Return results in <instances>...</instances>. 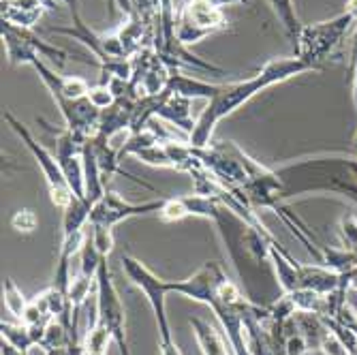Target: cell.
<instances>
[{
    "mask_svg": "<svg viewBox=\"0 0 357 355\" xmlns=\"http://www.w3.org/2000/svg\"><path fill=\"white\" fill-rule=\"evenodd\" d=\"M212 222L216 225L218 236L222 238L225 250L238 272L240 287L246 298L259 306L272 304L278 298L272 294V287L280 289V285L272 282L276 278L270 276V272H274L270 250L272 246L280 248L282 252L289 250L268 232V227H257L222 202H218Z\"/></svg>",
    "mask_w": 357,
    "mask_h": 355,
    "instance_id": "obj_1",
    "label": "cell"
},
{
    "mask_svg": "<svg viewBox=\"0 0 357 355\" xmlns=\"http://www.w3.org/2000/svg\"><path fill=\"white\" fill-rule=\"evenodd\" d=\"M310 71H321V69H317L314 64L306 62L300 56H287V58H272L248 80L220 84L218 92L208 101L197 122H195V128L188 135V144L192 148H208L212 144L214 128L218 126L220 120L236 114L240 107L252 101L259 92H264L278 84H284L289 80L310 73Z\"/></svg>",
    "mask_w": 357,
    "mask_h": 355,
    "instance_id": "obj_2",
    "label": "cell"
},
{
    "mask_svg": "<svg viewBox=\"0 0 357 355\" xmlns=\"http://www.w3.org/2000/svg\"><path fill=\"white\" fill-rule=\"evenodd\" d=\"M282 182V202L330 192L351 199L357 206V156L317 154L276 167Z\"/></svg>",
    "mask_w": 357,
    "mask_h": 355,
    "instance_id": "obj_3",
    "label": "cell"
},
{
    "mask_svg": "<svg viewBox=\"0 0 357 355\" xmlns=\"http://www.w3.org/2000/svg\"><path fill=\"white\" fill-rule=\"evenodd\" d=\"M122 270H124L126 278L131 280V285H135L146 296V302L152 308L156 330H158V347L176 345L174 330H172L169 317H167V296H169L167 280L156 276L146 264H142L133 255H122Z\"/></svg>",
    "mask_w": 357,
    "mask_h": 355,
    "instance_id": "obj_4",
    "label": "cell"
},
{
    "mask_svg": "<svg viewBox=\"0 0 357 355\" xmlns=\"http://www.w3.org/2000/svg\"><path fill=\"white\" fill-rule=\"evenodd\" d=\"M3 116H5V122L9 124V128L17 135V139L26 146V150L32 154V158H35V163L39 165L43 178H45L47 190H50V199H52V204H54L56 208L64 210V208H67V206L75 199V195H73V190H71L67 178H64V174H62V167H60V163H58V156L52 154L41 142H37L35 135H32V133L28 131V126H26L22 120H17L11 112H5Z\"/></svg>",
    "mask_w": 357,
    "mask_h": 355,
    "instance_id": "obj_5",
    "label": "cell"
},
{
    "mask_svg": "<svg viewBox=\"0 0 357 355\" xmlns=\"http://www.w3.org/2000/svg\"><path fill=\"white\" fill-rule=\"evenodd\" d=\"M357 22V13L347 9L344 13L326 20V22H314V24H304L302 35L296 45V56L304 58L306 62L314 64L321 69V62L328 60L330 54L342 43L351 26Z\"/></svg>",
    "mask_w": 357,
    "mask_h": 355,
    "instance_id": "obj_6",
    "label": "cell"
},
{
    "mask_svg": "<svg viewBox=\"0 0 357 355\" xmlns=\"http://www.w3.org/2000/svg\"><path fill=\"white\" fill-rule=\"evenodd\" d=\"M96 324L107 328L112 334L120 355H131L126 338V317H124V304L118 294V287L112 278V270L107 266V257H103L101 268L96 272Z\"/></svg>",
    "mask_w": 357,
    "mask_h": 355,
    "instance_id": "obj_7",
    "label": "cell"
},
{
    "mask_svg": "<svg viewBox=\"0 0 357 355\" xmlns=\"http://www.w3.org/2000/svg\"><path fill=\"white\" fill-rule=\"evenodd\" d=\"M225 28V11L214 0H184L180 13L176 15V37L184 47L197 45Z\"/></svg>",
    "mask_w": 357,
    "mask_h": 355,
    "instance_id": "obj_8",
    "label": "cell"
},
{
    "mask_svg": "<svg viewBox=\"0 0 357 355\" xmlns=\"http://www.w3.org/2000/svg\"><path fill=\"white\" fill-rule=\"evenodd\" d=\"M167 197H154V199H146V202H128L124 199L120 192L107 188L105 195L96 202V206L92 208L90 214V225H99V227H107L114 229L116 225L131 220L137 216H148V214H158V210L163 208Z\"/></svg>",
    "mask_w": 357,
    "mask_h": 355,
    "instance_id": "obj_9",
    "label": "cell"
},
{
    "mask_svg": "<svg viewBox=\"0 0 357 355\" xmlns=\"http://www.w3.org/2000/svg\"><path fill=\"white\" fill-rule=\"evenodd\" d=\"M227 278V272L218 262H206L197 272L182 280H167L169 294H178L182 298H188L192 302H199L210 306V302L216 298L218 287Z\"/></svg>",
    "mask_w": 357,
    "mask_h": 355,
    "instance_id": "obj_10",
    "label": "cell"
},
{
    "mask_svg": "<svg viewBox=\"0 0 357 355\" xmlns=\"http://www.w3.org/2000/svg\"><path fill=\"white\" fill-rule=\"evenodd\" d=\"M190 99H186V96H180L176 92H172L169 88L165 90L163 99H160L158 107H156V114L154 118L158 120H167L172 124H176L178 128H182V131H186L190 135V131L195 128V122L192 120V114H190Z\"/></svg>",
    "mask_w": 357,
    "mask_h": 355,
    "instance_id": "obj_11",
    "label": "cell"
},
{
    "mask_svg": "<svg viewBox=\"0 0 357 355\" xmlns=\"http://www.w3.org/2000/svg\"><path fill=\"white\" fill-rule=\"evenodd\" d=\"M47 7L41 0H3V22L17 28H32Z\"/></svg>",
    "mask_w": 357,
    "mask_h": 355,
    "instance_id": "obj_12",
    "label": "cell"
},
{
    "mask_svg": "<svg viewBox=\"0 0 357 355\" xmlns=\"http://www.w3.org/2000/svg\"><path fill=\"white\" fill-rule=\"evenodd\" d=\"M190 328L195 334V340L199 345L202 355H234L229 342H227L225 334L218 332L214 326H210L208 321L199 319V317H190Z\"/></svg>",
    "mask_w": 357,
    "mask_h": 355,
    "instance_id": "obj_13",
    "label": "cell"
},
{
    "mask_svg": "<svg viewBox=\"0 0 357 355\" xmlns=\"http://www.w3.org/2000/svg\"><path fill=\"white\" fill-rule=\"evenodd\" d=\"M45 328H37V326H28L24 321H5L0 324V334H3V340L9 342L11 347L20 349V351H30L32 347H39L41 336H43Z\"/></svg>",
    "mask_w": 357,
    "mask_h": 355,
    "instance_id": "obj_14",
    "label": "cell"
},
{
    "mask_svg": "<svg viewBox=\"0 0 357 355\" xmlns=\"http://www.w3.org/2000/svg\"><path fill=\"white\" fill-rule=\"evenodd\" d=\"M218 86L220 84H210V82H204V80H197V77L182 75L180 71H172L167 88L172 92L180 94V96H186V99H190V101H195V99L210 101L212 96L218 92Z\"/></svg>",
    "mask_w": 357,
    "mask_h": 355,
    "instance_id": "obj_15",
    "label": "cell"
},
{
    "mask_svg": "<svg viewBox=\"0 0 357 355\" xmlns=\"http://www.w3.org/2000/svg\"><path fill=\"white\" fill-rule=\"evenodd\" d=\"M266 3L270 5V9L276 15L280 28L284 30L287 39L291 41V45H294V50H296L298 39L302 35V28H304V24L298 17L296 3H294V0H266Z\"/></svg>",
    "mask_w": 357,
    "mask_h": 355,
    "instance_id": "obj_16",
    "label": "cell"
},
{
    "mask_svg": "<svg viewBox=\"0 0 357 355\" xmlns=\"http://www.w3.org/2000/svg\"><path fill=\"white\" fill-rule=\"evenodd\" d=\"M3 300H5V308L17 319L24 321L26 308H28V300L24 298V294L17 289V285L13 282V278H5L3 282Z\"/></svg>",
    "mask_w": 357,
    "mask_h": 355,
    "instance_id": "obj_17",
    "label": "cell"
},
{
    "mask_svg": "<svg viewBox=\"0 0 357 355\" xmlns=\"http://www.w3.org/2000/svg\"><path fill=\"white\" fill-rule=\"evenodd\" d=\"M92 289H96V278H92V276H86V274H75L73 276V280H71V285H69V302L73 304V308H82L84 306V302L90 298V292Z\"/></svg>",
    "mask_w": 357,
    "mask_h": 355,
    "instance_id": "obj_18",
    "label": "cell"
},
{
    "mask_svg": "<svg viewBox=\"0 0 357 355\" xmlns=\"http://www.w3.org/2000/svg\"><path fill=\"white\" fill-rule=\"evenodd\" d=\"M156 216L163 222H180V220L188 218L190 212H188V206H186L184 197H167L163 208L158 210Z\"/></svg>",
    "mask_w": 357,
    "mask_h": 355,
    "instance_id": "obj_19",
    "label": "cell"
},
{
    "mask_svg": "<svg viewBox=\"0 0 357 355\" xmlns=\"http://www.w3.org/2000/svg\"><path fill=\"white\" fill-rule=\"evenodd\" d=\"M11 227L17 232V234H32V232H37L39 227V216L35 210H30V208H20L13 216H11Z\"/></svg>",
    "mask_w": 357,
    "mask_h": 355,
    "instance_id": "obj_20",
    "label": "cell"
},
{
    "mask_svg": "<svg viewBox=\"0 0 357 355\" xmlns=\"http://www.w3.org/2000/svg\"><path fill=\"white\" fill-rule=\"evenodd\" d=\"M88 99L92 101L94 107H99L103 112V109L112 107L118 101V96H116V92L112 90V86L107 82H101V84H96V86H90Z\"/></svg>",
    "mask_w": 357,
    "mask_h": 355,
    "instance_id": "obj_21",
    "label": "cell"
},
{
    "mask_svg": "<svg viewBox=\"0 0 357 355\" xmlns=\"http://www.w3.org/2000/svg\"><path fill=\"white\" fill-rule=\"evenodd\" d=\"M90 240L103 257H109V252L114 250V229L99 227V225H90Z\"/></svg>",
    "mask_w": 357,
    "mask_h": 355,
    "instance_id": "obj_22",
    "label": "cell"
},
{
    "mask_svg": "<svg viewBox=\"0 0 357 355\" xmlns=\"http://www.w3.org/2000/svg\"><path fill=\"white\" fill-rule=\"evenodd\" d=\"M323 353L326 355H349V351H347V347L342 345V340L330 330L328 334H326V338L321 340V347H319Z\"/></svg>",
    "mask_w": 357,
    "mask_h": 355,
    "instance_id": "obj_23",
    "label": "cell"
},
{
    "mask_svg": "<svg viewBox=\"0 0 357 355\" xmlns=\"http://www.w3.org/2000/svg\"><path fill=\"white\" fill-rule=\"evenodd\" d=\"M351 92H353V103L357 107V32L351 50Z\"/></svg>",
    "mask_w": 357,
    "mask_h": 355,
    "instance_id": "obj_24",
    "label": "cell"
},
{
    "mask_svg": "<svg viewBox=\"0 0 357 355\" xmlns=\"http://www.w3.org/2000/svg\"><path fill=\"white\" fill-rule=\"evenodd\" d=\"M0 355H28L26 351H20V349H15V347H11L9 342H0Z\"/></svg>",
    "mask_w": 357,
    "mask_h": 355,
    "instance_id": "obj_25",
    "label": "cell"
},
{
    "mask_svg": "<svg viewBox=\"0 0 357 355\" xmlns=\"http://www.w3.org/2000/svg\"><path fill=\"white\" fill-rule=\"evenodd\" d=\"M160 355H182L180 347L178 345H169V347H158Z\"/></svg>",
    "mask_w": 357,
    "mask_h": 355,
    "instance_id": "obj_26",
    "label": "cell"
},
{
    "mask_svg": "<svg viewBox=\"0 0 357 355\" xmlns=\"http://www.w3.org/2000/svg\"><path fill=\"white\" fill-rule=\"evenodd\" d=\"M214 3L220 9H225V7H231V5H244V3H248V0H214Z\"/></svg>",
    "mask_w": 357,
    "mask_h": 355,
    "instance_id": "obj_27",
    "label": "cell"
},
{
    "mask_svg": "<svg viewBox=\"0 0 357 355\" xmlns=\"http://www.w3.org/2000/svg\"><path fill=\"white\" fill-rule=\"evenodd\" d=\"M45 355H71V349H69V345L67 347H58V349L45 351Z\"/></svg>",
    "mask_w": 357,
    "mask_h": 355,
    "instance_id": "obj_28",
    "label": "cell"
},
{
    "mask_svg": "<svg viewBox=\"0 0 357 355\" xmlns=\"http://www.w3.org/2000/svg\"><path fill=\"white\" fill-rule=\"evenodd\" d=\"M353 150L357 152V133H355V137H353Z\"/></svg>",
    "mask_w": 357,
    "mask_h": 355,
    "instance_id": "obj_29",
    "label": "cell"
}]
</instances>
